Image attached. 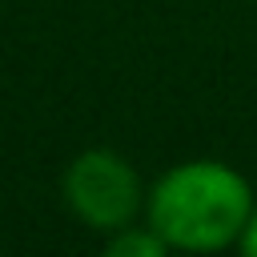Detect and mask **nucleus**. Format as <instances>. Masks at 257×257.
Segmentation results:
<instances>
[{
  "label": "nucleus",
  "mask_w": 257,
  "mask_h": 257,
  "mask_svg": "<svg viewBox=\"0 0 257 257\" xmlns=\"http://www.w3.org/2000/svg\"><path fill=\"white\" fill-rule=\"evenodd\" d=\"M253 209L249 181L233 165L209 157L173 165L145 197V221L169 249L185 253H217L237 245Z\"/></svg>",
  "instance_id": "1"
},
{
  "label": "nucleus",
  "mask_w": 257,
  "mask_h": 257,
  "mask_svg": "<svg viewBox=\"0 0 257 257\" xmlns=\"http://www.w3.org/2000/svg\"><path fill=\"white\" fill-rule=\"evenodd\" d=\"M104 249L112 253V257H165L169 253V245H165V237L145 221V225H124V229H116V233H108V241H104Z\"/></svg>",
  "instance_id": "3"
},
{
  "label": "nucleus",
  "mask_w": 257,
  "mask_h": 257,
  "mask_svg": "<svg viewBox=\"0 0 257 257\" xmlns=\"http://www.w3.org/2000/svg\"><path fill=\"white\" fill-rule=\"evenodd\" d=\"M60 193H64L68 213L96 233H116V229L133 225L149 197L137 169L112 149L76 153L64 169Z\"/></svg>",
  "instance_id": "2"
},
{
  "label": "nucleus",
  "mask_w": 257,
  "mask_h": 257,
  "mask_svg": "<svg viewBox=\"0 0 257 257\" xmlns=\"http://www.w3.org/2000/svg\"><path fill=\"white\" fill-rule=\"evenodd\" d=\"M241 253L245 257H257V209H253V217H249V225H245V233H241Z\"/></svg>",
  "instance_id": "4"
}]
</instances>
